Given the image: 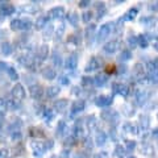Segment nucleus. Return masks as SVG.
I'll return each mask as SVG.
<instances>
[{"mask_svg":"<svg viewBox=\"0 0 158 158\" xmlns=\"http://www.w3.org/2000/svg\"><path fill=\"white\" fill-rule=\"evenodd\" d=\"M11 95H12V98L15 99V100H17V102L24 100V98H25V90H24V86L20 85V83H16L11 90Z\"/></svg>","mask_w":158,"mask_h":158,"instance_id":"nucleus-1","label":"nucleus"},{"mask_svg":"<svg viewBox=\"0 0 158 158\" xmlns=\"http://www.w3.org/2000/svg\"><path fill=\"white\" fill-rule=\"evenodd\" d=\"M16 12V8L12 3L0 2V16H11Z\"/></svg>","mask_w":158,"mask_h":158,"instance_id":"nucleus-2","label":"nucleus"},{"mask_svg":"<svg viewBox=\"0 0 158 158\" xmlns=\"http://www.w3.org/2000/svg\"><path fill=\"white\" fill-rule=\"evenodd\" d=\"M48 56H49V45L44 44V45L40 46L38 50H37V57H36V59L38 58V61H36V62H37V63L44 62V61H45V59L48 58Z\"/></svg>","mask_w":158,"mask_h":158,"instance_id":"nucleus-3","label":"nucleus"},{"mask_svg":"<svg viewBox=\"0 0 158 158\" xmlns=\"http://www.w3.org/2000/svg\"><path fill=\"white\" fill-rule=\"evenodd\" d=\"M32 149H33V154L36 157H42L46 150V148H45V144H42V142L34 141V142H32Z\"/></svg>","mask_w":158,"mask_h":158,"instance_id":"nucleus-4","label":"nucleus"},{"mask_svg":"<svg viewBox=\"0 0 158 158\" xmlns=\"http://www.w3.org/2000/svg\"><path fill=\"white\" fill-rule=\"evenodd\" d=\"M19 62L21 63L23 66H25L28 69H32L34 65H36V58H33L31 54H27V56H23L19 58Z\"/></svg>","mask_w":158,"mask_h":158,"instance_id":"nucleus-5","label":"nucleus"},{"mask_svg":"<svg viewBox=\"0 0 158 158\" xmlns=\"http://www.w3.org/2000/svg\"><path fill=\"white\" fill-rule=\"evenodd\" d=\"M62 16H65V8L63 7H54L48 12L49 19H61Z\"/></svg>","mask_w":158,"mask_h":158,"instance_id":"nucleus-6","label":"nucleus"},{"mask_svg":"<svg viewBox=\"0 0 158 158\" xmlns=\"http://www.w3.org/2000/svg\"><path fill=\"white\" fill-rule=\"evenodd\" d=\"M44 94V88L40 85H32L29 87V95H31L33 99H40Z\"/></svg>","mask_w":158,"mask_h":158,"instance_id":"nucleus-7","label":"nucleus"},{"mask_svg":"<svg viewBox=\"0 0 158 158\" xmlns=\"http://www.w3.org/2000/svg\"><path fill=\"white\" fill-rule=\"evenodd\" d=\"M77 63H78V58H77V54L73 53L70 54L67 58H66V62H65V67L67 70H74L77 67Z\"/></svg>","mask_w":158,"mask_h":158,"instance_id":"nucleus-8","label":"nucleus"},{"mask_svg":"<svg viewBox=\"0 0 158 158\" xmlns=\"http://www.w3.org/2000/svg\"><path fill=\"white\" fill-rule=\"evenodd\" d=\"M29 136L33 137V138H44L45 137V132H44L42 128L31 127L29 128Z\"/></svg>","mask_w":158,"mask_h":158,"instance_id":"nucleus-9","label":"nucleus"},{"mask_svg":"<svg viewBox=\"0 0 158 158\" xmlns=\"http://www.w3.org/2000/svg\"><path fill=\"white\" fill-rule=\"evenodd\" d=\"M41 74H42L44 78L48 79V81H53V79H56V77H57V73L53 67H44L41 70Z\"/></svg>","mask_w":158,"mask_h":158,"instance_id":"nucleus-10","label":"nucleus"},{"mask_svg":"<svg viewBox=\"0 0 158 158\" xmlns=\"http://www.w3.org/2000/svg\"><path fill=\"white\" fill-rule=\"evenodd\" d=\"M49 17L48 16H38L37 20H36V23H34V28L38 29V31H41V29H45L49 24Z\"/></svg>","mask_w":158,"mask_h":158,"instance_id":"nucleus-11","label":"nucleus"},{"mask_svg":"<svg viewBox=\"0 0 158 158\" xmlns=\"http://www.w3.org/2000/svg\"><path fill=\"white\" fill-rule=\"evenodd\" d=\"M67 106H69L67 99H59V100H57L54 103V110L57 112H63V111H66Z\"/></svg>","mask_w":158,"mask_h":158,"instance_id":"nucleus-12","label":"nucleus"},{"mask_svg":"<svg viewBox=\"0 0 158 158\" xmlns=\"http://www.w3.org/2000/svg\"><path fill=\"white\" fill-rule=\"evenodd\" d=\"M83 108H85V102L83 100H75L73 103V106H71V115L83 111Z\"/></svg>","mask_w":158,"mask_h":158,"instance_id":"nucleus-13","label":"nucleus"},{"mask_svg":"<svg viewBox=\"0 0 158 158\" xmlns=\"http://www.w3.org/2000/svg\"><path fill=\"white\" fill-rule=\"evenodd\" d=\"M13 45L11 42H8V41H6V42H3L2 44V53L4 54V56H11V54L13 53Z\"/></svg>","mask_w":158,"mask_h":158,"instance_id":"nucleus-14","label":"nucleus"},{"mask_svg":"<svg viewBox=\"0 0 158 158\" xmlns=\"http://www.w3.org/2000/svg\"><path fill=\"white\" fill-rule=\"evenodd\" d=\"M59 87L58 86H50V87H48L46 88V96L48 98H50V99H53V98H56V96H58V94H59Z\"/></svg>","mask_w":158,"mask_h":158,"instance_id":"nucleus-15","label":"nucleus"},{"mask_svg":"<svg viewBox=\"0 0 158 158\" xmlns=\"http://www.w3.org/2000/svg\"><path fill=\"white\" fill-rule=\"evenodd\" d=\"M9 25L12 31H23V19H13Z\"/></svg>","mask_w":158,"mask_h":158,"instance_id":"nucleus-16","label":"nucleus"},{"mask_svg":"<svg viewBox=\"0 0 158 158\" xmlns=\"http://www.w3.org/2000/svg\"><path fill=\"white\" fill-rule=\"evenodd\" d=\"M66 128H67V125H66V121H63V120H59L58 121V125H57V132H56V135L59 137V136H62L63 135V132L66 131Z\"/></svg>","mask_w":158,"mask_h":158,"instance_id":"nucleus-17","label":"nucleus"},{"mask_svg":"<svg viewBox=\"0 0 158 158\" xmlns=\"http://www.w3.org/2000/svg\"><path fill=\"white\" fill-rule=\"evenodd\" d=\"M54 116H56V111H54V110H50V108H46L45 112H44V117H45L46 123L52 121L53 118H54Z\"/></svg>","mask_w":158,"mask_h":158,"instance_id":"nucleus-18","label":"nucleus"},{"mask_svg":"<svg viewBox=\"0 0 158 158\" xmlns=\"http://www.w3.org/2000/svg\"><path fill=\"white\" fill-rule=\"evenodd\" d=\"M7 74H8V77H9L11 81H17V79H19V74L16 71V69H13L12 66H9L7 69Z\"/></svg>","mask_w":158,"mask_h":158,"instance_id":"nucleus-19","label":"nucleus"},{"mask_svg":"<svg viewBox=\"0 0 158 158\" xmlns=\"http://www.w3.org/2000/svg\"><path fill=\"white\" fill-rule=\"evenodd\" d=\"M53 63H54V66H57V67H61L63 63H62V57L59 56V54H57V52L53 54Z\"/></svg>","mask_w":158,"mask_h":158,"instance_id":"nucleus-20","label":"nucleus"},{"mask_svg":"<svg viewBox=\"0 0 158 158\" xmlns=\"http://www.w3.org/2000/svg\"><path fill=\"white\" fill-rule=\"evenodd\" d=\"M78 19H79V16H78V15L77 13H70V15H67V20H69V23H70L71 24V25H74V27H75L77 25V24H78Z\"/></svg>","mask_w":158,"mask_h":158,"instance_id":"nucleus-21","label":"nucleus"},{"mask_svg":"<svg viewBox=\"0 0 158 158\" xmlns=\"http://www.w3.org/2000/svg\"><path fill=\"white\" fill-rule=\"evenodd\" d=\"M104 71H106V74H108V75H110V74H115L117 71V67H116V65H113V63H108L104 69Z\"/></svg>","mask_w":158,"mask_h":158,"instance_id":"nucleus-22","label":"nucleus"},{"mask_svg":"<svg viewBox=\"0 0 158 158\" xmlns=\"http://www.w3.org/2000/svg\"><path fill=\"white\" fill-rule=\"evenodd\" d=\"M23 9H24V11H27L28 13H36L38 7L37 6H32V4H25Z\"/></svg>","mask_w":158,"mask_h":158,"instance_id":"nucleus-23","label":"nucleus"},{"mask_svg":"<svg viewBox=\"0 0 158 158\" xmlns=\"http://www.w3.org/2000/svg\"><path fill=\"white\" fill-rule=\"evenodd\" d=\"M65 24H59L58 25V28L56 29V36H57V38H61L62 36H63V33H65Z\"/></svg>","mask_w":158,"mask_h":158,"instance_id":"nucleus-24","label":"nucleus"},{"mask_svg":"<svg viewBox=\"0 0 158 158\" xmlns=\"http://www.w3.org/2000/svg\"><path fill=\"white\" fill-rule=\"evenodd\" d=\"M7 110H8L7 102H6V100H3V99L0 98V116H3L4 113L7 112Z\"/></svg>","mask_w":158,"mask_h":158,"instance_id":"nucleus-25","label":"nucleus"},{"mask_svg":"<svg viewBox=\"0 0 158 158\" xmlns=\"http://www.w3.org/2000/svg\"><path fill=\"white\" fill-rule=\"evenodd\" d=\"M11 137H12V140H15V141H20L23 138V135H21V132L20 131H12L11 132Z\"/></svg>","mask_w":158,"mask_h":158,"instance_id":"nucleus-26","label":"nucleus"},{"mask_svg":"<svg viewBox=\"0 0 158 158\" xmlns=\"http://www.w3.org/2000/svg\"><path fill=\"white\" fill-rule=\"evenodd\" d=\"M32 21L29 19H23V31H28V29L32 28Z\"/></svg>","mask_w":158,"mask_h":158,"instance_id":"nucleus-27","label":"nucleus"},{"mask_svg":"<svg viewBox=\"0 0 158 158\" xmlns=\"http://www.w3.org/2000/svg\"><path fill=\"white\" fill-rule=\"evenodd\" d=\"M69 156H70V150L66 148V149L61 150V153L58 154V158H69Z\"/></svg>","mask_w":158,"mask_h":158,"instance_id":"nucleus-28","label":"nucleus"},{"mask_svg":"<svg viewBox=\"0 0 158 158\" xmlns=\"http://www.w3.org/2000/svg\"><path fill=\"white\" fill-rule=\"evenodd\" d=\"M53 31H54V29H53V25H48L45 29H44V36H45V37H49V36H50V34L53 33Z\"/></svg>","mask_w":158,"mask_h":158,"instance_id":"nucleus-29","label":"nucleus"},{"mask_svg":"<svg viewBox=\"0 0 158 158\" xmlns=\"http://www.w3.org/2000/svg\"><path fill=\"white\" fill-rule=\"evenodd\" d=\"M46 108L44 106H36V113L38 116H44V112H45Z\"/></svg>","mask_w":158,"mask_h":158,"instance_id":"nucleus-30","label":"nucleus"},{"mask_svg":"<svg viewBox=\"0 0 158 158\" xmlns=\"http://www.w3.org/2000/svg\"><path fill=\"white\" fill-rule=\"evenodd\" d=\"M58 82L61 83V85H63V86H67L69 83H70V81H69V78H67V77H63V75L58 78Z\"/></svg>","mask_w":158,"mask_h":158,"instance_id":"nucleus-31","label":"nucleus"},{"mask_svg":"<svg viewBox=\"0 0 158 158\" xmlns=\"http://www.w3.org/2000/svg\"><path fill=\"white\" fill-rule=\"evenodd\" d=\"M95 67H96L95 59H91V62L87 65V69H86V70H87V71H91V70H95Z\"/></svg>","mask_w":158,"mask_h":158,"instance_id":"nucleus-32","label":"nucleus"},{"mask_svg":"<svg viewBox=\"0 0 158 158\" xmlns=\"http://www.w3.org/2000/svg\"><path fill=\"white\" fill-rule=\"evenodd\" d=\"M53 146H54L53 140H50V138H49V140H46V141H45V148H46V149H52Z\"/></svg>","mask_w":158,"mask_h":158,"instance_id":"nucleus-33","label":"nucleus"},{"mask_svg":"<svg viewBox=\"0 0 158 158\" xmlns=\"http://www.w3.org/2000/svg\"><path fill=\"white\" fill-rule=\"evenodd\" d=\"M96 103L99 106H104V104H108V100H106V98H99Z\"/></svg>","mask_w":158,"mask_h":158,"instance_id":"nucleus-34","label":"nucleus"},{"mask_svg":"<svg viewBox=\"0 0 158 158\" xmlns=\"http://www.w3.org/2000/svg\"><path fill=\"white\" fill-rule=\"evenodd\" d=\"M90 19H91V13L90 12H85V13H83V21H85V23H87Z\"/></svg>","mask_w":158,"mask_h":158,"instance_id":"nucleus-35","label":"nucleus"},{"mask_svg":"<svg viewBox=\"0 0 158 158\" xmlns=\"http://www.w3.org/2000/svg\"><path fill=\"white\" fill-rule=\"evenodd\" d=\"M88 83H91V78L83 77V78H82V85H88Z\"/></svg>","mask_w":158,"mask_h":158,"instance_id":"nucleus-36","label":"nucleus"},{"mask_svg":"<svg viewBox=\"0 0 158 158\" xmlns=\"http://www.w3.org/2000/svg\"><path fill=\"white\" fill-rule=\"evenodd\" d=\"M8 67H9V66L7 65L6 62H2V61H0V70H6V71H7Z\"/></svg>","mask_w":158,"mask_h":158,"instance_id":"nucleus-37","label":"nucleus"},{"mask_svg":"<svg viewBox=\"0 0 158 158\" xmlns=\"http://www.w3.org/2000/svg\"><path fill=\"white\" fill-rule=\"evenodd\" d=\"M7 156H8V152H7L6 149H2V150H0V158H7Z\"/></svg>","mask_w":158,"mask_h":158,"instance_id":"nucleus-38","label":"nucleus"},{"mask_svg":"<svg viewBox=\"0 0 158 158\" xmlns=\"http://www.w3.org/2000/svg\"><path fill=\"white\" fill-rule=\"evenodd\" d=\"M65 145H73V137L65 138Z\"/></svg>","mask_w":158,"mask_h":158,"instance_id":"nucleus-39","label":"nucleus"},{"mask_svg":"<svg viewBox=\"0 0 158 158\" xmlns=\"http://www.w3.org/2000/svg\"><path fill=\"white\" fill-rule=\"evenodd\" d=\"M88 2H79V7H86V6H88Z\"/></svg>","mask_w":158,"mask_h":158,"instance_id":"nucleus-40","label":"nucleus"},{"mask_svg":"<svg viewBox=\"0 0 158 158\" xmlns=\"http://www.w3.org/2000/svg\"><path fill=\"white\" fill-rule=\"evenodd\" d=\"M50 158H58V157H57V156H53V157H50Z\"/></svg>","mask_w":158,"mask_h":158,"instance_id":"nucleus-41","label":"nucleus"},{"mask_svg":"<svg viewBox=\"0 0 158 158\" xmlns=\"http://www.w3.org/2000/svg\"><path fill=\"white\" fill-rule=\"evenodd\" d=\"M2 19H3V17H2V16H0V21H2Z\"/></svg>","mask_w":158,"mask_h":158,"instance_id":"nucleus-42","label":"nucleus"},{"mask_svg":"<svg viewBox=\"0 0 158 158\" xmlns=\"http://www.w3.org/2000/svg\"><path fill=\"white\" fill-rule=\"evenodd\" d=\"M0 131H2V127H0Z\"/></svg>","mask_w":158,"mask_h":158,"instance_id":"nucleus-43","label":"nucleus"},{"mask_svg":"<svg viewBox=\"0 0 158 158\" xmlns=\"http://www.w3.org/2000/svg\"><path fill=\"white\" fill-rule=\"evenodd\" d=\"M0 71H2V70H0Z\"/></svg>","mask_w":158,"mask_h":158,"instance_id":"nucleus-44","label":"nucleus"}]
</instances>
